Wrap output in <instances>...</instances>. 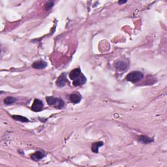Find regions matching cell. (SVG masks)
Segmentation results:
<instances>
[{"mask_svg": "<svg viewBox=\"0 0 167 167\" xmlns=\"http://www.w3.org/2000/svg\"><path fill=\"white\" fill-rule=\"evenodd\" d=\"M46 100L49 106H52L56 109H62L65 106V102L63 100V99L59 98V97H46Z\"/></svg>", "mask_w": 167, "mask_h": 167, "instance_id": "6da1fadb", "label": "cell"}, {"mask_svg": "<svg viewBox=\"0 0 167 167\" xmlns=\"http://www.w3.org/2000/svg\"><path fill=\"white\" fill-rule=\"evenodd\" d=\"M144 77V74L142 72L134 71H132L127 75L126 80L132 83H137L140 81Z\"/></svg>", "mask_w": 167, "mask_h": 167, "instance_id": "7a4b0ae2", "label": "cell"}, {"mask_svg": "<svg viewBox=\"0 0 167 167\" xmlns=\"http://www.w3.org/2000/svg\"><path fill=\"white\" fill-rule=\"evenodd\" d=\"M43 108H44V104L42 100L38 99H35L34 100L31 109L32 110L33 112H38L43 110Z\"/></svg>", "mask_w": 167, "mask_h": 167, "instance_id": "3957f363", "label": "cell"}, {"mask_svg": "<svg viewBox=\"0 0 167 167\" xmlns=\"http://www.w3.org/2000/svg\"><path fill=\"white\" fill-rule=\"evenodd\" d=\"M67 82L68 80L67 78V74H66L65 72H64V73H62L60 76L58 78L57 81H56V85H57V86L59 87H63L65 86V84Z\"/></svg>", "mask_w": 167, "mask_h": 167, "instance_id": "277c9868", "label": "cell"}, {"mask_svg": "<svg viewBox=\"0 0 167 167\" xmlns=\"http://www.w3.org/2000/svg\"><path fill=\"white\" fill-rule=\"evenodd\" d=\"M45 156L46 153L45 152L41 150H39L37 151V152H35L31 155V159L33 160H35V161H39V160L43 159Z\"/></svg>", "mask_w": 167, "mask_h": 167, "instance_id": "5b68a950", "label": "cell"}, {"mask_svg": "<svg viewBox=\"0 0 167 167\" xmlns=\"http://www.w3.org/2000/svg\"><path fill=\"white\" fill-rule=\"evenodd\" d=\"M86 82V78L82 73L79 77H77L72 82V85L74 86H80Z\"/></svg>", "mask_w": 167, "mask_h": 167, "instance_id": "8992f818", "label": "cell"}, {"mask_svg": "<svg viewBox=\"0 0 167 167\" xmlns=\"http://www.w3.org/2000/svg\"><path fill=\"white\" fill-rule=\"evenodd\" d=\"M47 65H48V64H47V63L46 61L40 59V60L35 61L32 65V67L33 68L36 69H43L46 68L47 67Z\"/></svg>", "mask_w": 167, "mask_h": 167, "instance_id": "52a82bcc", "label": "cell"}, {"mask_svg": "<svg viewBox=\"0 0 167 167\" xmlns=\"http://www.w3.org/2000/svg\"><path fill=\"white\" fill-rule=\"evenodd\" d=\"M115 67L118 71H124L127 69L128 64L126 63L125 61L121 60L116 63Z\"/></svg>", "mask_w": 167, "mask_h": 167, "instance_id": "ba28073f", "label": "cell"}, {"mask_svg": "<svg viewBox=\"0 0 167 167\" xmlns=\"http://www.w3.org/2000/svg\"><path fill=\"white\" fill-rule=\"evenodd\" d=\"M82 97L79 93H71L70 95H69V100L70 101L73 103V104H78L81 101Z\"/></svg>", "mask_w": 167, "mask_h": 167, "instance_id": "9c48e42d", "label": "cell"}, {"mask_svg": "<svg viewBox=\"0 0 167 167\" xmlns=\"http://www.w3.org/2000/svg\"><path fill=\"white\" fill-rule=\"evenodd\" d=\"M81 74H82V72H81L80 69L78 67V68H76V69H73V70H72L70 72V73H69V77L71 80H74V79H76L77 77H79Z\"/></svg>", "mask_w": 167, "mask_h": 167, "instance_id": "30bf717a", "label": "cell"}, {"mask_svg": "<svg viewBox=\"0 0 167 167\" xmlns=\"http://www.w3.org/2000/svg\"><path fill=\"white\" fill-rule=\"evenodd\" d=\"M138 140L140 142L142 143V144H150V143L153 142L154 141L153 138L146 136V135H140V136H138Z\"/></svg>", "mask_w": 167, "mask_h": 167, "instance_id": "8fae6325", "label": "cell"}, {"mask_svg": "<svg viewBox=\"0 0 167 167\" xmlns=\"http://www.w3.org/2000/svg\"><path fill=\"white\" fill-rule=\"evenodd\" d=\"M104 145L103 142L99 141V142H94L92 144V146H91V151L93 153H99V147L103 146Z\"/></svg>", "mask_w": 167, "mask_h": 167, "instance_id": "7c38bea8", "label": "cell"}, {"mask_svg": "<svg viewBox=\"0 0 167 167\" xmlns=\"http://www.w3.org/2000/svg\"><path fill=\"white\" fill-rule=\"evenodd\" d=\"M12 119H14L16 121H21V122H29V119L26 118V117L22 116L20 115H12Z\"/></svg>", "mask_w": 167, "mask_h": 167, "instance_id": "4fadbf2b", "label": "cell"}, {"mask_svg": "<svg viewBox=\"0 0 167 167\" xmlns=\"http://www.w3.org/2000/svg\"><path fill=\"white\" fill-rule=\"evenodd\" d=\"M16 100H17V99L14 98L13 97H7L4 99V103L5 105H12V104L16 102Z\"/></svg>", "mask_w": 167, "mask_h": 167, "instance_id": "5bb4252c", "label": "cell"}, {"mask_svg": "<svg viewBox=\"0 0 167 167\" xmlns=\"http://www.w3.org/2000/svg\"><path fill=\"white\" fill-rule=\"evenodd\" d=\"M53 4H54V1H48L45 4V9L46 11H48L50 10V9L53 7Z\"/></svg>", "mask_w": 167, "mask_h": 167, "instance_id": "9a60e30c", "label": "cell"}, {"mask_svg": "<svg viewBox=\"0 0 167 167\" xmlns=\"http://www.w3.org/2000/svg\"><path fill=\"white\" fill-rule=\"evenodd\" d=\"M127 2V1H119L118 2V4L119 5H121V4H125V3Z\"/></svg>", "mask_w": 167, "mask_h": 167, "instance_id": "2e32d148", "label": "cell"}]
</instances>
